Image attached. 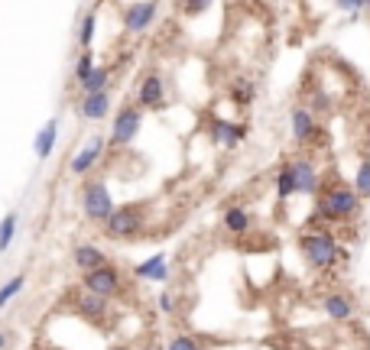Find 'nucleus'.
<instances>
[{
  "instance_id": "obj_2",
  "label": "nucleus",
  "mask_w": 370,
  "mask_h": 350,
  "mask_svg": "<svg viewBox=\"0 0 370 350\" xmlns=\"http://www.w3.org/2000/svg\"><path fill=\"white\" fill-rule=\"evenodd\" d=\"M338 237L328 227H312L299 233V253H302L305 266L315 273H331L338 266Z\"/></svg>"
},
{
  "instance_id": "obj_35",
  "label": "nucleus",
  "mask_w": 370,
  "mask_h": 350,
  "mask_svg": "<svg viewBox=\"0 0 370 350\" xmlns=\"http://www.w3.org/2000/svg\"><path fill=\"white\" fill-rule=\"evenodd\" d=\"M364 10H370V0H367V7H364Z\"/></svg>"
},
{
  "instance_id": "obj_6",
  "label": "nucleus",
  "mask_w": 370,
  "mask_h": 350,
  "mask_svg": "<svg viewBox=\"0 0 370 350\" xmlns=\"http://www.w3.org/2000/svg\"><path fill=\"white\" fill-rule=\"evenodd\" d=\"M143 120H146V110L136 104V101H124L114 114V124H110V134H108V150L117 153L134 146V140L140 136L143 130Z\"/></svg>"
},
{
  "instance_id": "obj_30",
  "label": "nucleus",
  "mask_w": 370,
  "mask_h": 350,
  "mask_svg": "<svg viewBox=\"0 0 370 350\" xmlns=\"http://www.w3.org/2000/svg\"><path fill=\"white\" fill-rule=\"evenodd\" d=\"M211 4H215V0H182V13L185 17H202Z\"/></svg>"
},
{
  "instance_id": "obj_15",
  "label": "nucleus",
  "mask_w": 370,
  "mask_h": 350,
  "mask_svg": "<svg viewBox=\"0 0 370 350\" xmlns=\"http://www.w3.org/2000/svg\"><path fill=\"white\" fill-rule=\"evenodd\" d=\"M110 104H114L110 88L108 91H94V94H78V117L98 124V120H104V117L110 114Z\"/></svg>"
},
{
  "instance_id": "obj_3",
  "label": "nucleus",
  "mask_w": 370,
  "mask_h": 350,
  "mask_svg": "<svg viewBox=\"0 0 370 350\" xmlns=\"http://www.w3.org/2000/svg\"><path fill=\"white\" fill-rule=\"evenodd\" d=\"M146 227V205L143 201H124L110 211V217L101 224L108 240H136Z\"/></svg>"
},
{
  "instance_id": "obj_31",
  "label": "nucleus",
  "mask_w": 370,
  "mask_h": 350,
  "mask_svg": "<svg viewBox=\"0 0 370 350\" xmlns=\"http://www.w3.org/2000/svg\"><path fill=\"white\" fill-rule=\"evenodd\" d=\"M338 10H345V13H351V17H357L364 7H367V0H335Z\"/></svg>"
},
{
  "instance_id": "obj_10",
  "label": "nucleus",
  "mask_w": 370,
  "mask_h": 350,
  "mask_svg": "<svg viewBox=\"0 0 370 350\" xmlns=\"http://www.w3.org/2000/svg\"><path fill=\"white\" fill-rule=\"evenodd\" d=\"M247 124H237V120H221V117H211L208 124V136L218 150H237L241 143L247 140Z\"/></svg>"
},
{
  "instance_id": "obj_7",
  "label": "nucleus",
  "mask_w": 370,
  "mask_h": 350,
  "mask_svg": "<svg viewBox=\"0 0 370 350\" xmlns=\"http://www.w3.org/2000/svg\"><path fill=\"white\" fill-rule=\"evenodd\" d=\"M82 285L98 292V295H104V299H110V302L127 295V276H124V269L114 266V263H104V266L91 269V273H82Z\"/></svg>"
},
{
  "instance_id": "obj_24",
  "label": "nucleus",
  "mask_w": 370,
  "mask_h": 350,
  "mask_svg": "<svg viewBox=\"0 0 370 350\" xmlns=\"http://www.w3.org/2000/svg\"><path fill=\"white\" fill-rule=\"evenodd\" d=\"M94 33H98V10H88L82 17V30H78V46H82V49H91Z\"/></svg>"
},
{
  "instance_id": "obj_19",
  "label": "nucleus",
  "mask_w": 370,
  "mask_h": 350,
  "mask_svg": "<svg viewBox=\"0 0 370 350\" xmlns=\"http://www.w3.org/2000/svg\"><path fill=\"white\" fill-rule=\"evenodd\" d=\"M56 143H59V120L49 117V120H46V124L36 130V136H33V156L39 159V162H46V159L56 153Z\"/></svg>"
},
{
  "instance_id": "obj_16",
  "label": "nucleus",
  "mask_w": 370,
  "mask_h": 350,
  "mask_svg": "<svg viewBox=\"0 0 370 350\" xmlns=\"http://www.w3.org/2000/svg\"><path fill=\"white\" fill-rule=\"evenodd\" d=\"M169 257L166 253H150V257L143 259V263H136L134 266V279H140V283H169Z\"/></svg>"
},
{
  "instance_id": "obj_27",
  "label": "nucleus",
  "mask_w": 370,
  "mask_h": 350,
  "mask_svg": "<svg viewBox=\"0 0 370 350\" xmlns=\"http://www.w3.org/2000/svg\"><path fill=\"white\" fill-rule=\"evenodd\" d=\"M354 192L361 195L364 201H370V156L361 159V166H357V172H354Z\"/></svg>"
},
{
  "instance_id": "obj_8",
  "label": "nucleus",
  "mask_w": 370,
  "mask_h": 350,
  "mask_svg": "<svg viewBox=\"0 0 370 350\" xmlns=\"http://www.w3.org/2000/svg\"><path fill=\"white\" fill-rule=\"evenodd\" d=\"M136 104L143 110H153V114H160V110L169 108V91H166V78H162L160 68H150L140 84H136Z\"/></svg>"
},
{
  "instance_id": "obj_17",
  "label": "nucleus",
  "mask_w": 370,
  "mask_h": 350,
  "mask_svg": "<svg viewBox=\"0 0 370 350\" xmlns=\"http://www.w3.org/2000/svg\"><path fill=\"white\" fill-rule=\"evenodd\" d=\"M72 263H75L78 273H91V269L110 263V257H108L104 247H98V243H75V250H72Z\"/></svg>"
},
{
  "instance_id": "obj_20",
  "label": "nucleus",
  "mask_w": 370,
  "mask_h": 350,
  "mask_svg": "<svg viewBox=\"0 0 370 350\" xmlns=\"http://www.w3.org/2000/svg\"><path fill=\"white\" fill-rule=\"evenodd\" d=\"M293 195H295V179H293V166H289V159H286V162L276 169V201L283 205V201H289Z\"/></svg>"
},
{
  "instance_id": "obj_26",
  "label": "nucleus",
  "mask_w": 370,
  "mask_h": 350,
  "mask_svg": "<svg viewBox=\"0 0 370 350\" xmlns=\"http://www.w3.org/2000/svg\"><path fill=\"white\" fill-rule=\"evenodd\" d=\"M166 350H205V341L198 337V334L179 331V334H172V337H169Z\"/></svg>"
},
{
  "instance_id": "obj_33",
  "label": "nucleus",
  "mask_w": 370,
  "mask_h": 350,
  "mask_svg": "<svg viewBox=\"0 0 370 350\" xmlns=\"http://www.w3.org/2000/svg\"><path fill=\"white\" fill-rule=\"evenodd\" d=\"M7 347V331H4V328H0V350Z\"/></svg>"
},
{
  "instance_id": "obj_5",
  "label": "nucleus",
  "mask_w": 370,
  "mask_h": 350,
  "mask_svg": "<svg viewBox=\"0 0 370 350\" xmlns=\"http://www.w3.org/2000/svg\"><path fill=\"white\" fill-rule=\"evenodd\" d=\"M65 305L75 311L82 321H88V325H94V328H110V321H114V305H110V299H104V295H98V292H91V289H84V285L68 289Z\"/></svg>"
},
{
  "instance_id": "obj_29",
  "label": "nucleus",
  "mask_w": 370,
  "mask_h": 350,
  "mask_svg": "<svg viewBox=\"0 0 370 350\" xmlns=\"http://www.w3.org/2000/svg\"><path fill=\"white\" fill-rule=\"evenodd\" d=\"M156 309H160L166 318L176 315V311H179V305H176V292H172V289H162V292H160V299H156Z\"/></svg>"
},
{
  "instance_id": "obj_32",
  "label": "nucleus",
  "mask_w": 370,
  "mask_h": 350,
  "mask_svg": "<svg viewBox=\"0 0 370 350\" xmlns=\"http://www.w3.org/2000/svg\"><path fill=\"white\" fill-rule=\"evenodd\" d=\"M351 250H347V247H338V266H347V263H351Z\"/></svg>"
},
{
  "instance_id": "obj_22",
  "label": "nucleus",
  "mask_w": 370,
  "mask_h": 350,
  "mask_svg": "<svg viewBox=\"0 0 370 350\" xmlns=\"http://www.w3.org/2000/svg\"><path fill=\"white\" fill-rule=\"evenodd\" d=\"M17 231H20V211H7V214L0 217V253L10 250V243H13Z\"/></svg>"
},
{
  "instance_id": "obj_1",
  "label": "nucleus",
  "mask_w": 370,
  "mask_h": 350,
  "mask_svg": "<svg viewBox=\"0 0 370 350\" xmlns=\"http://www.w3.org/2000/svg\"><path fill=\"white\" fill-rule=\"evenodd\" d=\"M364 211V198L354 192L351 182H341V179H331L328 185H321L319 195H315V211H312V224H347L354 217H361Z\"/></svg>"
},
{
  "instance_id": "obj_9",
  "label": "nucleus",
  "mask_w": 370,
  "mask_h": 350,
  "mask_svg": "<svg viewBox=\"0 0 370 350\" xmlns=\"http://www.w3.org/2000/svg\"><path fill=\"white\" fill-rule=\"evenodd\" d=\"M108 153H110V150H108V136H104V134H91L82 150L68 159V175L84 179L88 172H94V169H98V162H101Z\"/></svg>"
},
{
  "instance_id": "obj_36",
  "label": "nucleus",
  "mask_w": 370,
  "mask_h": 350,
  "mask_svg": "<svg viewBox=\"0 0 370 350\" xmlns=\"http://www.w3.org/2000/svg\"><path fill=\"white\" fill-rule=\"evenodd\" d=\"M328 4H335V0H328Z\"/></svg>"
},
{
  "instance_id": "obj_4",
  "label": "nucleus",
  "mask_w": 370,
  "mask_h": 350,
  "mask_svg": "<svg viewBox=\"0 0 370 350\" xmlns=\"http://www.w3.org/2000/svg\"><path fill=\"white\" fill-rule=\"evenodd\" d=\"M78 208H82L84 221H91V224H98V227L110 217V211L117 208V205H114V195H110L108 179H104V175H91V179H84L82 182Z\"/></svg>"
},
{
  "instance_id": "obj_13",
  "label": "nucleus",
  "mask_w": 370,
  "mask_h": 350,
  "mask_svg": "<svg viewBox=\"0 0 370 350\" xmlns=\"http://www.w3.org/2000/svg\"><path fill=\"white\" fill-rule=\"evenodd\" d=\"M156 20V0H134V4H127L124 7V30L127 33H146Z\"/></svg>"
},
{
  "instance_id": "obj_11",
  "label": "nucleus",
  "mask_w": 370,
  "mask_h": 350,
  "mask_svg": "<svg viewBox=\"0 0 370 350\" xmlns=\"http://www.w3.org/2000/svg\"><path fill=\"white\" fill-rule=\"evenodd\" d=\"M289 166H293V179H295V195H302V198H315V195H319V188H321L319 166H315L309 156L289 159Z\"/></svg>"
},
{
  "instance_id": "obj_21",
  "label": "nucleus",
  "mask_w": 370,
  "mask_h": 350,
  "mask_svg": "<svg viewBox=\"0 0 370 350\" xmlns=\"http://www.w3.org/2000/svg\"><path fill=\"white\" fill-rule=\"evenodd\" d=\"M82 94H94V91H108L110 88V68L108 65H94V72L88 78H84L82 84Z\"/></svg>"
},
{
  "instance_id": "obj_12",
  "label": "nucleus",
  "mask_w": 370,
  "mask_h": 350,
  "mask_svg": "<svg viewBox=\"0 0 370 350\" xmlns=\"http://www.w3.org/2000/svg\"><path fill=\"white\" fill-rule=\"evenodd\" d=\"M289 134H293L295 146H309L315 136H319V117L312 114L305 104H295L289 110Z\"/></svg>"
},
{
  "instance_id": "obj_34",
  "label": "nucleus",
  "mask_w": 370,
  "mask_h": 350,
  "mask_svg": "<svg viewBox=\"0 0 370 350\" xmlns=\"http://www.w3.org/2000/svg\"><path fill=\"white\" fill-rule=\"evenodd\" d=\"M143 350H160V347H156V344H150V347H143Z\"/></svg>"
},
{
  "instance_id": "obj_23",
  "label": "nucleus",
  "mask_w": 370,
  "mask_h": 350,
  "mask_svg": "<svg viewBox=\"0 0 370 350\" xmlns=\"http://www.w3.org/2000/svg\"><path fill=\"white\" fill-rule=\"evenodd\" d=\"M253 98H257V84H253L250 78H234V84H231V101H234L237 108L253 104Z\"/></svg>"
},
{
  "instance_id": "obj_25",
  "label": "nucleus",
  "mask_w": 370,
  "mask_h": 350,
  "mask_svg": "<svg viewBox=\"0 0 370 350\" xmlns=\"http://www.w3.org/2000/svg\"><path fill=\"white\" fill-rule=\"evenodd\" d=\"M26 289V273H17V276H10L7 283L0 285V309H7L10 302L17 299L20 292Z\"/></svg>"
},
{
  "instance_id": "obj_28",
  "label": "nucleus",
  "mask_w": 370,
  "mask_h": 350,
  "mask_svg": "<svg viewBox=\"0 0 370 350\" xmlns=\"http://www.w3.org/2000/svg\"><path fill=\"white\" fill-rule=\"evenodd\" d=\"M94 65H98V62H94L91 49H82V56L75 58V72H72V75H75V82L82 84L84 78H88V75H91V72H94Z\"/></svg>"
},
{
  "instance_id": "obj_18",
  "label": "nucleus",
  "mask_w": 370,
  "mask_h": 350,
  "mask_svg": "<svg viewBox=\"0 0 370 350\" xmlns=\"http://www.w3.org/2000/svg\"><path fill=\"white\" fill-rule=\"evenodd\" d=\"M221 227H224L231 237H244V233L253 231V214L244 205H227V208L221 211Z\"/></svg>"
},
{
  "instance_id": "obj_14",
  "label": "nucleus",
  "mask_w": 370,
  "mask_h": 350,
  "mask_svg": "<svg viewBox=\"0 0 370 350\" xmlns=\"http://www.w3.org/2000/svg\"><path fill=\"white\" fill-rule=\"evenodd\" d=\"M319 305L331 321H338V325H345V321H351V318L357 315V302H354V295H347V292H325Z\"/></svg>"
}]
</instances>
